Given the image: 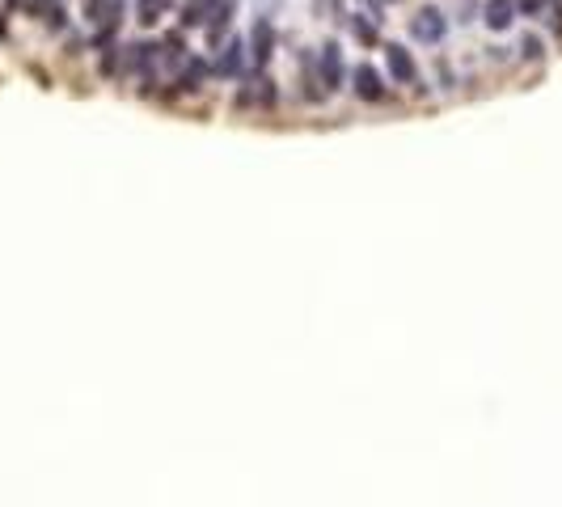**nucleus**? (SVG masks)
<instances>
[{
    "instance_id": "12",
    "label": "nucleus",
    "mask_w": 562,
    "mask_h": 507,
    "mask_svg": "<svg viewBox=\"0 0 562 507\" xmlns=\"http://www.w3.org/2000/svg\"><path fill=\"white\" fill-rule=\"evenodd\" d=\"M165 8H169V0H140V4H135V13H140L144 25H157V17H161Z\"/></svg>"
},
{
    "instance_id": "8",
    "label": "nucleus",
    "mask_w": 562,
    "mask_h": 507,
    "mask_svg": "<svg viewBox=\"0 0 562 507\" xmlns=\"http://www.w3.org/2000/svg\"><path fill=\"white\" fill-rule=\"evenodd\" d=\"M25 8H30L34 17H42L51 30H63V25H68V13H63L59 0H25Z\"/></svg>"
},
{
    "instance_id": "9",
    "label": "nucleus",
    "mask_w": 562,
    "mask_h": 507,
    "mask_svg": "<svg viewBox=\"0 0 562 507\" xmlns=\"http://www.w3.org/2000/svg\"><path fill=\"white\" fill-rule=\"evenodd\" d=\"M355 93H360L364 102H381V97H385L381 76H377L372 68H355Z\"/></svg>"
},
{
    "instance_id": "11",
    "label": "nucleus",
    "mask_w": 562,
    "mask_h": 507,
    "mask_svg": "<svg viewBox=\"0 0 562 507\" xmlns=\"http://www.w3.org/2000/svg\"><path fill=\"white\" fill-rule=\"evenodd\" d=\"M351 34H355L360 42H377V21H372L368 13H351Z\"/></svg>"
},
{
    "instance_id": "15",
    "label": "nucleus",
    "mask_w": 562,
    "mask_h": 507,
    "mask_svg": "<svg viewBox=\"0 0 562 507\" xmlns=\"http://www.w3.org/2000/svg\"><path fill=\"white\" fill-rule=\"evenodd\" d=\"M546 4H550V0H546ZM550 13H554V17H550V25L562 34V0H554V4H550Z\"/></svg>"
},
{
    "instance_id": "14",
    "label": "nucleus",
    "mask_w": 562,
    "mask_h": 507,
    "mask_svg": "<svg viewBox=\"0 0 562 507\" xmlns=\"http://www.w3.org/2000/svg\"><path fill=\"white\" fill-rule=\"evenodd\" d=\"M516 8H520V13H529V17H537V13L546 8V0H516Z\"/></svg>"
},
{
    "instance_id": "2",
    "label": "nucleus",
    "mask_w": 562,
    "mask_h": 507,
    "mask_svg": "<svg viewBox=\"0 0 562 507\" xmlns=\"http://www.w3.org/2000/svg\"><path fill=\"white\" fill-rule=\"evenodd\" d=\"M385 63H389V76H393V85H419V63H415L410 47H402V42H389V47H385Z\"/></svg>"
},
{
    "instance_id": "13",
    "label": "nucleus",
    "mask_w": 562,
    "mask_h": 507,
    "mask_svg": "<svg viewBox=\"0 0 562 507\" xmlns=\"http://www.w3.org/2000/svg\"><path fill=\"white\" fill-rule=\"evenodd\" d=\"M520 51H525L529 59H537V55H542V38H537V34H529V38L520 42Z\"/></svg>"
},
{
    "instance_id": "10",
    "label": "nucleus",
    "mask_w": 562,
    "mask_h": 507,
    "mask_svg": "<svg viewBox=\"0 0 562 507\" xmlns=\"http://www.w3.org/2000/svg\"><path fill=\"white\" fill-rule=\"evenodd\" d=\"M203 76H207V63H203L199 55H190V59L182 63V76H178V85H182V89H199V85H203Z\"/></svg>"
},
{
    "instance_id": "16",
    "label": "nucleus",
    "mask_w": 562,
    "mask_h": 507,
    "mask_svg": "<svg viewBox=\"0 0 562 507\" xmlns=\"http://www.w3.org/2000/svg\"><path fill=\"white\" fill-rule=\"evenodd\" d=\"M393 4H398V0H393Z\"/></svg>"
},
{
    "instance_id": "5",
    "label": "nucleus",
    "mask_w": 562,
    "mask_h": 507,
    "mask_svg": "<svg viewBox=\"0 0 562 507\" xmlns=\"http://www.w3.org/2000/svg\"><path fill=\"white\" fill-rule=\"evenodd\" d=\"M516 0H487L482 4V21L495 30V34H503V30H512V21H516Z\"/></svg>"
},
{
    "instance_id": "6",
    "label": "nucleus",
    "mask_w": 562,
    "mask_h": 507,
    "mask_svg": "<svg viewBox=\"0 0 562 507\" xmlns=\"http://www.w3.org/2000/svg\"><path fill=\"white\" fill-rule=\"evenodd\" d=\"M216 8H220V0H186L182 13H178V21H182L186 30H203V25L216 17Z\"/></svg>"
},
{
    "instance_id": "3",
    "label": "nucleus",
    "mask_w": 562,
    "mask_h": 507,
    "mask_svg": "<svg viewBox=\"0 0 562 507\" xmlns=\"http://www.w3.org/2000/svg\"><path fill=\"white\" fill-rule=\"evenodd\" d=\"M271 51H275V21H271V17H258V21H254V34H250V59H254L258 68H267Z\"/></svg>"
},
{
    "instance_id": "7",
    "label": "nucleus",
    "mask_w": 562,
    "mask_h": 507,
    "mask_svg": "<svg viewBox=\"0 0 562 507\" xmlns=\"http://www.w3.org/2000/svg\"><path fill=\"white\" fill-rule=\"evenodd\" d=\"M241 68H245V42L241 38H228L224 51H220V59H216V72L220 76H241Z\"/></svg>"
},
{
    "instance_id": "4",
    "label": "nucleus",
    "mask_w": 562,
    "mask_h": 507,
    "mask_svg": "<svg viewBox=\"0 0 562 507\" xmlns=\"http://www.w3.org/2000/svg\"><path fill=\"white\" fill-rule=\"evenodd\" d=\"M317 72H322L326 93L343 85V51H338V42H326V47H322V55H317Z\"/></svg>"
},
{
    "instance_id": "1",
    "label": "nucleus",
    "mask_w": 562,
    "mask_h": 507,
    "mask_svg": "<svg viewBox=\"0 0 562 507\" xmlns=\"http://www.w3.org/2000/svg\"><path fill=\"white\" fill-rule=\"evenodd\" d=\"M410 34H415L419 42H427V47H440L444 34H448V17H444L440 8H419V13L410 17Z\"/></svg>"
}]
</instances>
